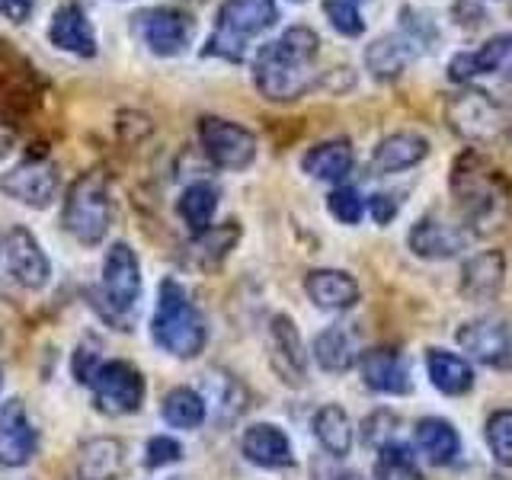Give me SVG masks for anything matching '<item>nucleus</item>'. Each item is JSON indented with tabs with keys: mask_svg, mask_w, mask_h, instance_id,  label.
Masks as SVG:
<instances>
[{
	"mask_svg": "<svg viewBox=\"0 0 512 480\" xmlns=\"http://www.w3.org/2000/svg\"><path fill=\"white\" fill-rule=\"evenodd\" d=\"M176 208H180L183 221H186L196 234L208 231V228H212L215 212H218V186L205 183V180L186 186V189H183V196H180V202H176Z\"/></svg>",
	"mask_w": 512,
	"mask_h": 480,
	"instance_id": "30",
	"label": "nucleus"
},
{
	"mask_svg": "<svg viewBox=\"0 0 512 480\" xmlns=\"http://www.w3.org/2000/svg\"><path fill=\"white\" fill-rule=\"evenodd\" d=\"M320 39L308 26L285 29L253 58V84L272 103H292L314 87V58Z\"/></svg>",
	"mask_w": 512,
	"mask_h": 480,
	"instance_id": "1",
	"label": "nucleus"
},
{
	"mask_svg": "<svg viewBox=\"0 0 512 480\" xmlns=\"http://www.w3.org/2000/svg\"><path fill=\"white\" fill-rule=\"evenodd\" d=\"M324 16L340 36H362L365 32V20L356 0H324Z\"/></svg>",
	"mask_w": 512,
	"mask_h": 480,
	"instance_id": "36",
	"label": "nucleus"
},
{
	"mask_svg": "<svg viewBox=\"0 0 512 480\" xmlns=\"http://www.w3.org/2000/svg\"><path fill=\"white\" fill-rule=\"evenodd\" d=\"M32 10H36V0H0V13H4V20L10 23H26Z\"/></svg>",
	"mask_w": 512,
	"mask_h": 480,
	"instance_id": "40",
	"label": "nucleus"
},
{
	"mask_svg": "<svg viewBox=\"0 0 512 480\" xmlns=\"http://www.w3.org/2000/svg\"><path fill=\"white\" fill-rule=\"evenodd\" d=\"M413 439H416V448L432 461V464H448V461H455L458 455V432L452 423H445L439 420V416H426V420L416 423L413 429Z\"/></svg>",
	"mask_w": 512,
	"mask_h": 480,
	"instance_id": "26",
	"label": "nucleus"
},
{
	"mask_svg": "<svg viewBox=\"0 0 512 480\" xmlns=\"http://www.w3.org/2000/svg\"><path fill=\"white\" fill-rule=\"evenodd\" d=\"M240 448L244 455L260 464V468H285L292 464V445H288V436L272 423H256L244 432L240 439Z\"/></svg>",
	"mask_w": 512,
	"mask_h": 480,
	"instance_id": "23",
	"label": "nucleus"
},
{
	"mask_svg": "<svg viewBox=\"0 0 512 480\" xmlns=\"http://www.w3.org/2000/svg\"><path fill=\"white\" fill-rule=\"evenodd\" d=\"M487 445L500 464H512V410H496L487 420Z\"/></svg>",
	"mask_w": 512,
	"mask_h": 480,
	"instance_id": "37",
	"label": "nucleus"
},
{
	"mask_svg": "<svg viewBox=\"0 0 512 480\" xmlns=\"http://www.w3.org/2000/svg\"><path fill=\"white\" fill-rule=\"evenodd\" d=\"M400 36L407 39V45L413 48V52H426V48L436 42V23L429 20V16L423 10H413L407 7L404 13H400Z\"/></svg>",
	"mask_w": 512,
	"mask_h": 480,
	"instance_id": "35",
	"label": "nucleus"
},
{
	"mask_svg": "<svg viewBox=\"0 0 512 480\" xmlns=\"http://www.w3.org/2000/svg\"><path fill=\"white\" fill-rule=\"evenodd\" d=\"M461 247H464V234L442 218L429 215L423 221H416L410 231V250L416 256H426V260H448Z\"/></svg>",
	"mask_w": 512,
	"mask_h": 480,
	"instance_id": "19",
	"label": "nucleus"
},
{
	"mask_svg": "<svg viewBox=\"0 0 512 480\" xmlns=\"http://www.w3.org/2000/svg\"><path fill=\"white\" fill-rule=\"evenodd\" d=\"M410 55H413V48L407 45L404 36H378L365 48V68L378 80H394L407 68Z\"/></svg>",
	"mask_w": 512,
	"mask_h": 480,
	"instance_id": "27",
	"label": "nucleus"
},
{
	"mask_svg": "<svg viewBox=\"0 0 512 480\" xmlns=\"http://www.w3.org/2000/svg\"><path fill=\"white\" fill-rule=\"evenodd\" d=\"M500 285H503V256L496 250L480 253L468 266H464V282H461L464 295L484 301V298L500 292Z\"/></svg>",
	"mask_w": 512,
	"mask_h": 480,
	"instance_id": "29",
	"label": "nucleus"
},
{
	"mask_svg": "<svg viewBox=\"0 0 512 480\" xmlns=\"http://www.w3.org/2000/svg\"><path fill=\"white\" fill-rule=\"evenodd\" d=\"M327 208H330V215L336 221L359 224V218L365 212V202H362V196L352 186H340V189H333L330 196H327Z\"/></svg>",
	"mask_w": 512,
	"mask_h": 480,
	"instance_id": "38",
	"label": "nucleus"
},
{
	"mask_svg": "<svg viewBox=\"0 0 512 480\" xmlns=\"http://www.w3.org/2000/svg\"><path fill=\"white\" fill-rule=\"evenodd\" d=\"M141 298V266L128 244H112L103 260V311L109 320L125 330V320L132 317Z\"/></svg>",
	"mask_w": 512,
	"mask_h": 480,
	"instance_id": "6",
	"label": "nucleus"
},
{
	"mask_svg": "<svg viewBox=\"0 0 512 480\" xmlns=\"http://www.w3.org/2000/svg\"><path fill=\"white\" fill-rule=\"evenodd\" d=\"M132 29H135V36L148 45L151 55L173 58L186 52V45L192 42V32H196V23H192V16H186L183 10L154 7V10H141L135 16Z\"/></svg>",
	"mask_w": 512,
	"mask_h": 480,
	"instance_id": "10",
	"label": "nucleus"
},
{
	"mask_svg": "<svg viewBox=\"0 0 512 480\" xmlns=\"http://www.w3.org/2000/svg\"><path fill=\"white\" fill-rule=\"evenodd\" d=\"M4 263L10 269V276L20 282L29 292H39L45 288L48 276H52V266H48V256L39 247V240L32 237L26 228H13L4 237Z\"/></svg>",
	"mask_w": 512,
	"mask_h": 480,
	"instance_id": "13",
	"label": "nucleus"
},
{
	"mask_svg": "<svg viewBox=\"0 0 512 480\" xmlns=\"http://www.w3.org/2000/svg\"><path fill=\"white\" fill-rule=\"evenodd\" d=\"M304 292L317 304V308L327 311H349L352 304L359 301V285L349 272L340 269H314L308 279H304Z\"/></svg>",
	"mask_w": 512,
	"mask_h": 480,
	"instance_id": "18",
	"label": "nucleus"
},
{
	"mask_svg": "<svg viewBox=\"0 0 512 480\" xmlns=\"http://www.w3.org/2000/svg\"><path fill=\"white\" fill-rule=\"evenodd\" d=\"M199 141L208 160L221 170H247L256 157V135L231 119L205 116L199 122Z\"/></svg>",
	"mask_w": 512,
	"mask_h": 480,
	"instance_id": "9",
	"label": "nucleus"
},
{
	"mask_svg": "<svg viewBox=\"0 0 512 480\" xmlns=\"http://www.w3.org/2000/svg\"><path fill=\"white\" fill-rule=\"evenodd\" d=\"M36 455V429L20 400H7L0 407V464L4 468H23Z\"/></svg>",
	"mask_w": 512,
	"mask_h": 480,
	"instance_id": "14",
	"label": "nucleus"
},
{
	"mask_svg": "<svg viewBox=\"0 0 512 480\" xmlns=\"http://www.w3.org/2000/svg\"><path fill=\"white\" fill-rule=\"evenodd\" d=\"M426 372H429V381L436 384L442 394H452V397L468 394L474 384L471 365L461 356H455V352H445V349L426 352Z\"/></svg>",
	"mask_w": 512,
	"mask_h": 480,
	"instance_id": "25",
	"label": "nucleus"
},
{
	"mask_svg": "<svg viewBox=\"0 0 512 480\" xmlns=\"http://www.w3.org/2000/svg\"><path fill=\"white\" fill-rule=\"evenodd\" d=\"M368 212H372L378 224H391V218L397 215V202L391 196H384V192H378V196L368 199Z\"/></svg>",
	"mask_w": 512,
	"mask_h": 480,
	"instance_id": "41",
	"label": "nucleus"
},
{
	"mask_svg": "<svg viewBox=\"0 0 512 480\" xmlns=\"http://www.w3.org/2000/svg\"><path fill=\"white\" fill-rule=\"evenodd\" d=\"M48 42L68 55L93 58L96 55V32H93V23L87 20L84 7L61 4L52 13V20H48Z\"/></svg>",
	"mask_w": 512,
	"mask_h": 480,
	"instance_id": "16",
	"label": "nucleus"
},
{
	"mask_svg": "<svg viewBox=\"0 0 512 480\" xmlns=\"http://www.w3.org/2000/svg\"><path fill=\"white\" fill-rule=\"evenodd\" d=\"M269 336H272V365H276L282 381L304 384V375H308V356H304L298 327L285 314H279V317H272Z\"/></svg>",
	"mask_w": 512,
	"mask_h": 480,
	"instance_id": "17",
	"label": "nucleus"
},
{
	"mask_svg": "<svg viewBox=\"0 0 512 480\" xmlns=\"http://www.w3.org/2000/svg\"><path fill=\"white\" fill-rule=\"evenodd\" d=\"M448 119H452L455 132L464 138H493L500 135V106H496L487 93L468 90L458 93L452 103H448Z\"/></svg>",
	"mask_w": 512,
	"mask_h": 480,
	"instance_id": "15",
	"label": "nucleus"
},
{
	"mask_svg": "<svg viewBox=\"0 0 512 480\" xmlns=\"http://www.w3.org/2000/svg\"><path fill=\"white\" fill-rule=\"evenodd\" d=\"M458 343L464 352H471L477 362L493 368L512 365V330L503 317H477L464 324L458 333Z\"/></svg>",
	"mask_w": 512,
	"mask_h": 480,
	"instance_id": "12",
	"label": "nucleus"
},
{
	"mask_svg": "<svg viewBox=\"0 0 512 480\" xmlns=\"http://www.w3.org/2000/svg\"><path fill=\"white\" fill-rule=\"evenodd\" d=\"M205 397L192 388H173L164 397V420L176 429H196L205 423Z\"/></svg>",
	"mask_w": 512,
	"mask_h": 480,
	"instance_id": "32",
	"label": "nucleus"
},
{
	"mask_svg": "<svg viewBox=\"0 0 512 480\" xmlns=\"http://www.w3.org/2000/svg\"><path fill=\"white\" fill-rule=\"evenodd\" d=\"M237 240H240V228L234 221H228V224H218V228H208V231L196 234L189 250H192V256H199L202 263H218Z\"/></svg>",
	"mask_w": 512,
	"mask_h": 480,
	"instance_id": "33",
	"label": "nucleus"
},
{
	"mask_svg": "<svg viewBox=\"0 0 512 480\" xmlns=\"http://www.w3.org/2000/svg\"><path fill=\"white\" fill-rule=\"evenodd\" d=\"M58 186H61V173L52 160H45V157H29L0 176V192L29 208L52 205V199L58 196Z\"/></svg>",
	"mask_w": 512,
	"mask_h": 480,
	"instance_id": "11",
	"label": "nucleus"
},
{
	"mask_svg": "<svg viewBox=\"0 0 512 480\" xmlns=\"http://www.w3.org/2000/svg\"><path fill=\"white\" fill-rule=\"evenodd\" d=\"M276 20H279L276 0H224L215 20V32L208 36L202 55L244 61L247 42L266 32Z\"/></svg>",
	"mask_w": 512,
	"mask_h": 480,
	"instance_id": "3",
	"label": "nucleus"
},
{
	"mask_svg": "<svg viewBox=\"0 0 512 480\" xmlns=\"http://www.w3.org/2000/svg\"><path fill=\"white\" fill-rule=\"evenodd\" d=\"M314 359L327 372H349L352 362H356V340L343 327H327L314 340Z\"/></svg>",
	"mask_w": 512,
	"mask_h": 480,
	"instance_id": "31",
	"label": "nucleus"
},
{
	"mask_svg": "<svg viewBox=\"0 0 512 480\" xmlns=\"http://www.w3.org/2000/svg\"><path fill=\"white\" fill-rule=\"evenodd\" d=\"M314 436L317 442L327 448L333 458H346L349 448H352V423H349V413L336 404L320 407L314 416Z\"/></svg>",
	"mask_w": 512,
	"mask_h": 480,
	"instance_id": "28",
	"label": "nucleus"
},
{
	"mask_svg": "<svg viewBox=\"0 0 512 480\" xmlns=\"http://www.w3.org/2000/svg\"><path fill=\"white\" fill-rule=\"evenodd\" d=\"M378 480H423V474L416 471V461L410 455V448L404 445H384L381 448V458H378V468H375Z\"/></svg>",
	"mask_w": 512,
	"mask_h": 480,
	"instance_id": "34",
	"label": "nucleus"
},
{
	"mask_svg": "<svg viewBox=\"0 0 512 480\" xmlns=\"http://www.w3.org/2000/svg\"><path fill=\"white\" fill-rule=\"evenodd\" d=\"M352 160H356L352 144L346 138H333V141L314 144V148L304 154L301 167L308 176H314V180H333L336 183L352 170Z\"/></svg>",
	"mask_w": 512,
	"mask_h": 480,
	"instance_id": "24",
	"label": "nucleus"
},
{
	"mask_svg": "<svg viewBox=\"0 0 512 480\" xmlns=\"http://www.w3.org/2000/svg\"><path fill=\"white\" fill-rule=\"evenodd\" d=\"M183 458V445L170 439V436H154L144 448V464L148 468H167V464H176Z\"/></svg>",
	"mask_w": 512,
	"mask_h": 480,
	"instance_id": "39",
	"label": "nucleus"
},
{
	"mask_svg": "<svg viewBox=\"0 0 512 480\" xmlns=\"http://www.w3.org/2000/svg\"><path fill=\"white\" fill-rule=\"evenodd\" d=\"M295 4H301V0H295Z\"/></svg>",
	"mask_w": 512,
	"mask_h": 480,
	"instance_id": "42",
	"label": "nucleus"
},
{
	"mask_svg": "<svg viewBox=\"0 0 512 480\" xmlns=\"http://www.w3.org/2000/svg\"><path fill=\"white\" fill-rule=\"evenodd\" d=\"M362 378L378 394H407L410 375L394 349H368L362 356Z\"/></svg>",
	"mask_w": 512,
	"mask_h": 480,
	"instance_id": "20",
	"label": "nucleus"
},
{
	"mask_svg": "<svg viewBox=\"0 0 512 480\" xmlns=\"http://www.w3.org/2000/svg\"><path fill=\"white\" fill-rule=\"evenodd\" d=\"M125 468V445L119 439H90L77 452L80 480H116Z\"/></svg>",
	"mask_w": 512,
	"mask_h": 480,
	"instance_id": "22",
	"label": "nucleus"
},
{
	"mask_svg": "<svg viewBox=\"0 0 512 480\" xmlns=\"http://www.w3.org/2000/svg\"><path fill=\"white\" fill-rule=\"evenodd\" d=\"M151 333H154V343L160 349H167L176 359H196L205 349V340H208L205 320L196 311V304L189 301L186 288L180 282H173V279L160 282Z\"/></svg>",
	"mask_w": 512,
	"mask_h": 480,
	"instance_id": "2",
	"label": "nucleus"
},
{
	"mask_svg": "<svg viewBox=\"0 0 512 480\" xmlns=\"http://www.w3.org/2000/svg\"><path fill=\"white\" fill-rule=\"evenodd\" d=\"M93 388V404L96 410H103L109 416H125L135 413L144 400V378L135 365H128L122 359L103 362L96 368V375L90 378Z\"/></svg>",
	"mask_w": 512,
	"mask_h": 480,
	"instance_id": "8",
	"label": "nucleus"
},
{
	"mask_svg": "<svg viewBox=\"0 0 512 480\" xmlns=\"http://www.w3.org/2000/svg\"><path fill=\"white\" fill-rule=\"evenodd\" d=\"M64 231L71 237H77L80 244H100V240L109 234L112 224V199H109V186L103 176H80V180L71 186L68 199H64Z\"/></svg>",
	"mask_w": 512,
	"mask_h": 480,
	"instance_id": "4",
	"label": "nucleus"
},
{
	"mask_svg": "<svg viewBox=\"0 0 512 480\" xmlns=\"http://www.w3.org/2000/svg\"><path fill=\"white\" fill-rule=\"evenodd\" d=\"M468 170H455L452 183H455V192L464 205V215H471L477 224H484L480 231H490L493 224L490 221H500V205L506 202V189L500 186V176L496 170H487L480 160L471 154L461 157Z\"/></svg>",
	"mask_w": 512,
	"mask_h": 480,
	"instance_id": "7",
	"label": "nucleus"
},
{
	"mask_svg": "<svg viewBox=\"0 0 512 480\" xmlns=\"http://www.w3.org/2000/svg\"><path fill=\"white\" fill-rule=\"evenodd\" d=\"M426 154H429V141L423 135H416V132H394V135L378 141L372 167H375V173H400V170L416 167Z\"/></svg>",
	"mask_w": 512,
	"mask_h": 480,
	"instance_id": "21",
	"label": "nucleus"
},
{
	"mask_svg": "<svg viewBox=\"0 0 512 480\" xmlns=\"http://www.w3.org/2000/svg\"><path fill=\"white\" fill-rule=\"evenodd\" d=\"M448 77L455 84H474L480 77H493L496 90L490 100L496 106L512 109V32L506 36H493L487 45H480L477 52H458L448 61Z\"/></svg>",
	"mask_w": 512,
	"mask_h": 480,
	"instance_id": "5",
	"label": "nucleus"
}]
</instances>
